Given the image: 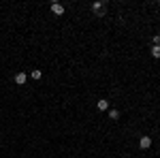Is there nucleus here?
Returning a JSON list of instances; mask_svg holds the SVG:
<instances>
[{"instance_id": "f257e3e1", "label": "nucleus", "mask_w": 160, "mask_h": 158, "mask_svg": "<svg viewBox=\"0 0 160 158\" xmlns=\"http://www.w3.org/2000/svg\"><path fill=\"white\" fill-rule=\"evenodd\" d=\"M92 9H94V13H96V15H100V17L105 15V4H103V2H94V4H92Z\"/></svg>"}, {"instance_id": "f03ea898", "label": "nucleus", "mask_w": 160, "mask_h": 158, "mask_svg": "<svg viewBox=\"0 0 160 158\" xmlns=\"http://www.w3.org/2000/svg\"><path fill=\"white\" fill-rule=\"evenodd\" d=\"M51 13H56V15H62V13H64V6H62L60 2H53V4H51Z\"/></svg>"}, {"instance_id": "7ed1b4c3", "label": "nucleus", "mask_w": 160, "mask_h": 158, "mask_svg": "<svg viewBox=\"0 0 160 158\" xmlns=\"http://www.w3.org/2000/svg\"><path fill=\"white\" fill-rule=\"evenodd\" d=\"M96 107H98L100 111H107V109H109V101H105V98H100V101L96 103Z\"/></svg>"}, {"instance_id": "20e7f679", "label": "nucleus", "mask_w": 160, "mask_h": 158, "mask_svg": "<svg viewBox=\"0 0 160 158\" xmlns=\"http://www.w3.org/2000/svg\"><path fill=\"white\" fill-rule=\"evenodd\" d=\"M139 145H141L143 150H147V148L152 145V139H150V137H141V141H139Z\"/></svg>"}, {"instance_id": "39448f33", "label": "nucleus", "mask_w": 160, "mask_h": 158, "mask_svg": "<svg viewBox=\"0 0 160 158\" xmlns=\"http://www.w3.org/2000/svg\"><path fill=\"white\" fill-rule=\"evenodd\" d=\"M26 73H17V75H15V83H19V85H24V83H26Z\"/></svg>"}, {"instance_id": "423d86ee", "label": "nucleus", "mask_w": 160, "mask_h": 158, "mask_svg": "<svg viewBox=\"0 0 160 158\" xmlns=\"http://www.w3.org/2000/svg\"><path fill=\"white\" fill-rule=\"evenodd\" d=\"M152 56L154 58H160V45H152Z\"/></svg>"}, {"instance_id": "0eeeda50", "label": "nucleus", "mask_w": 160, "mask_h": 158, "mask_svg": "<svg viewBox=\"0 0 160 158\" xmlns=\"http://www.w3.org/2000/svg\"><path fill=\"white\" fill-rule=\"evenodd\" d=\"M30 77H32V79H41V77H43V73H41L39 69H34V71L30 73Z\"/></svg>"}, {"instance_id": "6e6552de", "label": "nucleus", "mask_w": 160, "mask_h": 158, "mask_svg": "<svg viewBox=\"0 0 160 158\" xmlns=\"http://www.w3.org/2000/svg\"><path fill=\"white\" fill-rule=\"evenodd\" d=\"M109 118H111V120H118V118H120V111H118V109H111V111H109Z\"/></svg>"}, {"instance_id": "1a4fd4ad", "label": "nucleus", "mask_w": 160, "mask_h": 158, "mask_svg": "<svg viewBox=\"0 0 160 158\" xmlns=\"http://www.w3.org/2000/svg\"><path fill=\"white\" fill-rule=\"evenodd\" d=\"M154 45H160V34H156V37H154Z\"/></svg>"}]
</instances>
